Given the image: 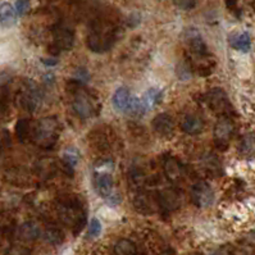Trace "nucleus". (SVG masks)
I'll list each match as a JSON object with an SVG mask.
<instances>
[{"label": "nucleus", "mask_w": 255, "mask_h": 255, "mask_svg": "<svg viewBox=\"0 0 255 255\" xmlns=\"http://www.w3.org/2000/svg\"><path fill=\"white\" fill-rule=\"evenodd\" d=\"M116 39V27L108 21L98 19L91 26L87 36V46L95 53L108 50Z\"/></svg>", "instance_id": "1"}, {"label": "nucleus", "mask_w": 255, "mask_h": 255, "mask_svg": "<svg viewBox=\"0 0 255 255\" xmlns=\"http://www.w3.org/2000/svg\"><path fill=\"white\" fill-rule=\"evenodd\" d=\"M32 133L35 141L40 142L44 147L50 146L57 140V122L51 118L40 121Z\"/></svg>", "instance_id": "2"}, {"label": "nucleus", "mask_w": 255, "mask_h": 255, "mask_svg": "<svg viewBox=\"0 0 255 255\" xmlns=\"http://www.w3.org/2000/svg\"><path fill=\"white\" fill-rule=\"evenodd\" d=\"M191 198L198 207H209L214 200L213 190L210 189V186L208 183L200 181V182L195 183V185L192 186Z\"/></svg>", "instance_id": "3"}, {"label": "nucleus", "mask_w": 255, "mask_h": 255, "mask_svg": "<svg viewBox=\"0 0 255 255\" xmlns=\"http://www.w3.org/2000/svg\"><path fill=\"white\" fill-rule=\"evenodd\" d=\"M53 40L58 50H69L75 42V35L72 30H69L63 24H59L53 30Z\"/></svg>", "instance_id": "4"}, {"label": "nucleus", "mask_w": 255, "mask_h": 255, "mask_svg": "<svg viewBox=\"0 0 255 255\" xmlns=\"http://www.w3.org/2000/svg\"><path fill=\"white\" fill-rule=\"evenodd\" d=\"M94 187L95 191L102 196L103 199H112L114 196L113 191V177L109 173L99 172L94 176Z\"/></svg>", "instance_id": "5"}, {"label": "nucleus", "mask_w": 255, "mask_h": 255, "mask_svg": "<svg viewBox=\"0 0 255 255\" xmlns=\"http://www.w3.org/2000/svg\"><path fill=\"white\" fill-rule=\"evenodd\" d=\"M207 102L214 112L225 114L230 111V102L222 89H213L207 94Z\"/></svg>", "instance_id": "6"}, {"label": "nucleus", "mask_w": 255, "mask_h": 255, "mask_svg": "<svg viewBox=\"0 0 255 255\" xmlns=\"http://www.w3.org/2000/svg\"><path fill=\"white\" fill-rule=\"evenodd\" d=\"M232 133H234V123L228 118H221L217 122L216 128H214V138H216L218 146L227 145Z\"/></svg>", "instance_id": "7"}, {"label": "nucleus", "mask_w": 255, "mask_h": 255, "mask_svg": "<svg viewBox=\"0 0 255 255\" xmlns=\"http://www.w3.org/2000/svg\"><path fill=\"white\" fill-rule=\"evenodd\" d=\"M153 128L160 136H171L174 129V122L167 113L158 114L153 120Z\"/></svg>", "instance_id": "8"}, {"label": "nucleus", "mask_w": 255, "mask_h": 255, "mask_svg": "<svg viewBox=\"0 0 255 255\" xmlns=\"http://www.w3.org/2000/svg\"><path fill=\"white\" fill-rule=\"evenodd\" d=\"M72 105L76 113H77L81 118H89L94 112L93 103H91L90 99L82 93H78L77 95L75 96V100H73Z\"/></svg>", "instance_id": "9"}, {"label": "nucleus", "mask_w": 255, "mask_h": 255, "mask_svg": "<svg viewBox=\"0 0 255 255\" xmlns=\"http://www.w3.org/2000/svg\"><path fill=\"white\" fill-rule=\"evenodd\" d=\"M204 123L195 114H187L182 121V129L189 135H198L203 131Z\"/></svg>", "instance_id": "10"}, {"label": "nucleus", "mask_w": 255, "mask_h": 255, "mask_svg": "<svg viewBox=\"0 0 255 255\" xmlns=\"http://www.w3.org/2000/svg\"><path fill=\"white\" fill-rule=\"evenodd\" d=\"M17 22V12L9 3H3L0 5V24L4 28L13 27Z\"/></svg>", "instance_id": "11"}, {"label": "nucleus", "mask_w": 255, "mask_h": 255, "mask_svg": "<svg viewBox=\"0 0 255 255\" xmlns=\"http://www.w3.org/2000/svg\"><path fill=\"white\" fill-rule=\"evenodd\" d=\"M164 171L165 174L168 176V178L171 181H180L181 177H182V167H181L180 162H178L176 158H168L164 163Z\"/></svg>", "instance_id": "12"}, {"label": "nucleus", "mask_w": 255, "mask_h": 255, "mask_svg": "<svg viewBox=\"0 0 255 255\" xmlns=\"http://www.w3.org/2000/svg\"><path fill=\"white\" fill-rule=\"evenodd\" d=\"M41 235L39 225L35 222H27L19 227V237L24 241H33Z\"/></svg>", "instance_id": "13"}, {"label": "nucleus", "mask_w": 255, "mask_h": 255, "mask_svg": "<svg viewBox=\"0 0 255 255\" xmlns=\"http://www.w3.org/2000/svg\"><path fill=\"white\" fill-rule=\"evenodd\" d=\"M230 45L236 50L249 51L250 36L246 32H235L230 36Z\"/></svg>", "instance_id": "14"}, {"label": "nucleus", "mask_w": 255, "mask_h": 255, "mask_svg": "<svg viewBox=\"0 0 255 255\" xmlns=\"http://www.w3.org/2000/svg\"><path fill=\"white\" fill-rule=\"evenodd\" d=\"M129 91L127 87L122 86L117 89V91L113 95V105L114 108L117 109L118 112H126L127 105H128L129 100Z\"/></svg>", "instance_id": "15"}, {"label": "nucleus", "mask_w": 255, "mask_h": 255, "mask_svg": "<svg viewBox=\"0 0 255 255\" xmlns=\"http://www.w3.org/2000/svg\"><path fill=\"white\" fill-rule=\"evenodd\" d=\"M187 40H189L190 49H191L194 54L205 55V53H207V46H205V42L203 41V39H201V36L198 33V31L192 30V32L190 31Z\"/></svg>", "instance_id": "16"}, {"label": "nucleus", "mask_w": 255, "mask_h": 255, "mask_svg": "<svg viewBox=\"0 0 255 255\" xmlns=\"http://www.w3.org/2000/svg\"><path fill=\"white\" fill-rule=\"evenodd\" d=\"M239 151L245 158H252L255 156V135L254 133H249L245 135L240 140L239 144Z\"/></svg>", "instance_id": "17"}, {"label": "nucleus", "mask_w": 255, "mask_h": 255, "mask_svg": "<svg viewBox=\"0 0 255 255\" xmlns=\"http://www.w3.org/2000/svg\"><path fill=\"white\" fill-rule=\"evenodd\" d=\"M114 254L116 255H137V249L132 241L122 239L114 245Z\"/></svg>", "instance_id": "18"}, {"label": "nucleus", "mask_w": 255, "mask_h": 255, "mask_svg": "<svg viewBox=\"0 0 255 255\" xmlns=\"http://www.w3.org/2000/svg\"><path fill=\"white\" fill-rule=\"evenodd\" d=\"M44 240L50 245H59L64 240V235L59 228L49 227L44 231Z\"/></svg>", "instance_id": "19"}, {"label": "nucleus", "mask_w": 255, "mask_h": 255, "mask_svg": "<svg viewBox=\"0 0 255 255\" xmlns=\"http://www.w3.org/2000/svg\"><path fill=\"white\" fill-rule=\"evenodd\" d=\"M135 207L137 208L138 210L144 212V213H150V212L154 210L155 204H154L153 199H151L150 196L141 194V195H138L137 198L135 199Z\"/></svg>", "instance_id": "20"}, {"label": "nucleus", "mask_w": 255, "mask_h": 255, "mask_svg": "<svg viewBox=\"0 0 255 255\" xmlns=\"http://www.w3.org/2000/svg\"><path fill=\"white\" fill-rule=\"evenodd\" d=\"M145 111H146V107H145L142 99H138V98H135V96L129 98L126 112L131 113L132 116H141Z\"/></svg>", "instance_id": "21"}, {"label": "nucleus", "mask_w": 255, "mask_h": 255, "mask_svg": "<svg viewBox=\"0 0 255 255\" xmlns=\"http://www.w3.org/2000/svg\"><path fill=\"white\" fill-rule=\"evenodd\" d=\"M15 132L18 135L19 140L23 141L24 137H27V135L30 133V126H28V121L21 120L17 123V127H15Z\"/></svg>", "instance_id": "22"}, {"label": "nucleus", "mask_w": 255, "mask_h": 255, "mask_svg": "<svg viewBox=\"0 0 255 255\" xmlns=\"http://www.w3.org/2000/svg\"><path fill=\"white\" fill-rule=\"evenodd\" d=\"M100 232H102V223H100V221L98 218H93L90 221V225H89V231H87V234H89L90 237H98L100 235Z\"/></svg>", "instance_id": "23"}, {"label": "nucleus", "mask_w": 255, "mask_h": 255, "mask_svg": "<svg viewBox=\"0 0 255 255\" xmlns=\"http://www.w3.org/2000/svg\"><path fill=\"white\" fill-rule=\"evenodd\" d=\"M158 96H159V93H158L155 89H150V90L147 91L146 95H145V98L142 99V102H144L146 109H149V108H151V107H153L154 103L158 100Z\"/></svg>", "instance_id": "24"}, {"label": "nucleus", "mask_w": 255, "mask_h": 255, "mask_svg": "<svg viewBox=\"0 0 255 255\" xmlns=\"http://www.w3.org/2000/svg\"><path fill=\"white\" fill-rule=\"evenodd\" d=\"M30 10V0H15V12L19 15H24Z\"/></svg>", "instance_id": "25"}, {"label": "nucleus", "mask_w": 255, "mask_h": 255, "mask_svg": "<svg viewBox=\"0 0 255 255\" xmlns=\"http://www.w3.org/2000/svg\"><path fill=\"white\" fill-rule=\"evenodd\" d=\"M174 5L182 10H191L195 8L196 0H173Z\"/></svg>", "instance_id": "26"}, {"label": "nucleus", "mask_w": 255, "mask_h": 255, "mask_svg": "<svg viewBox=\"0 0 255 255\" xmlns=\"http://www.w3.org/2000/svg\"><path fill=\"white\" fill-rule=\"evenodd\" d=\"M77 155L76 154H71V153H67L64 154V163L66 165H69V167H75L77 164Z\"/></svg>", "instance_id": "27"}, {"label": "nucleus", "mask_w": 255, "mask_h": 255, "mask_svg": "<svg viewBox=\"0 0 255 255\" xmlns=\"http://www.w3.org/2000/svg\"><path fill=\"white\" fill-rule=\"evenodd\" d=\"M10 255H28V253L24 249H21V248H17V249H13Z\"/></svg>", "instance_id": "28"}, {"label": "nucleus", "mask_w": 255, "mask_h": 255, "mask_svg": "<svg viewBox=\"0 0 255 255\" xmlns=\"http://www.w3.org/2000/svg\"><path fill=\"white\" fill-rule=\"evenodd\" d=\"M252 236L254 237V239H255V231H253V232H252Z\"/></svg>", "instance_id": "29"}]
</instances>
